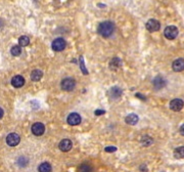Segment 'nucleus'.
Masks as SVG:
<instances>
[{
	"label": "nucleus",
	"mask_w": 184,
	"mask_h": 172,
	"mask_svg": "<svg viewBox=\"0 0 184 172\" xmlns=\"http://www.w3.org/2000/svg\"><path fill=\"white\" fill-rule=\"evenodd\" d=\"M97 32L100 36L104 37V38H108L115 32V25L110 21H106L98 25L97 27Z\"/></svg>",
	"instance_id": "nucleus-1"
},
{
	"label": "nucleus",
	"mask_w": 184,
	"mask_h": 172,
	"mask_svg": "<svg viewBox=\"0 0 184 172\" xmlns=\"http://www.w3.org/2000/svg\"><path fill=\"white\" fill-rule=\"evenodd\" d=\"M169 107L172 111H174V112H179V111H181L182 109H183L184 103L182 99H180V98H174V99H172V101H170Z\"/></svg>",
	"instance_id": "nucleus-7"
},
{
	"label": "nucleus",
	"mask_w": 184,
	"mask_h": 172,
	"mask_svg": "<svg viewBox=\"0 0 184 172\" xmlns=\"http://www.w3.org/2000/svg\"><path fill=\"white\" fill-rule=\"evenodd\" d=\"M104 151H106V153H114L117 151V147H106V149H104Z\"/></svg>",
	"instance_id": "nucleus-26"
},
{
	"label": "nucleus",
	"mask_w": 184,
	"mask_h": 172,
	"mask_svg": "<svg viewBox=\"0 0 184 172\" xmlns=\"http://www.w3.org/2000/svg\"><path fill=\"white\" fill-rule=\"evenodd\" d=\"M174 156L177 159H182V158H184V147H177V149H175Z\"/></svg>",
	"instance_id": "nucleus-19"
},
{
	"label": "nucleus",
	"mask_w": 184,
	"mask_h": 172,
	"mask_svg": "<svg viewBox=\"0 0 184 172\" xmlns=\"http://www.w3.org/2000/svg\"><path fill=\"white\" fill-rule=\"evenodd\" d=\"M42 76H43V73L40 70H34L31 73V79H32L33 81H39L40 79L42 78Z\"/></svg>",
	"instance_id": "nucleus-17"
},
{
	"label": "nucleus",
	"mask_w": 184,
	"mask_h": 172,
	"mask_svg": "<svg viewBox=\"0 0 184 172\" xmlns=\"http://www.w3.org/2000/svg\"><path fill=\"white\" fill-rule=\"evenodd\" d=\"M66 122H68V124H70L72 126H76L81 123V117L77 113H72L70 114L68 119H66Z\"/></svg>",
	"instance_id": "nucleus-9"
},
{
	"label": "nucleus",
	"mask_w": 184,
	"mask_h": 172,
	"mask_svg": "<svg viewBox=\"0 0 184 172\" xmlns=\"http://www.w3.org/2000/svg\"><path fill=\"white\" fill-rule=\"evenodd\" d=\"M76 86V81L73 78H66L61 81V88L66 91H72Z\"/></svg>",
	"instance_id": "nucleus-4"
},
{
	"label": "nucleus",
	"mask_w": 184,
	"mask_h": 172,
	"mask_svg": "<svg viewBox=\"0 0 184 172\" xmlns=\"http://www.w3.org/2000/svg\"><path fill=\"white\" fill-rule=\"evenodd\" d=\"M110 96H112V98L117 99V98H119V97L122 96V89L119 88L118 86H114L113 88L110 89Z\"/></svg>",
	"instance_id": "nucleus-15"
},
{
	"label": "nucleus",
	"mask_w": 184,
	"mask_h": 172,
	"mask_svg": "<svg viewBox=\"0 0 184 172\" xmlns=\"http://www.w3.org/2000/svg\"><path fill=\"white\" fill-rule=\"evenodd\" d=\"M66 40L64 38H56L55 40H53L51 44V47L54 51H62L66 48Z\"/></svg>",
	"instance_id": "nucleus-3"
},
{
	"label": "nucleus",
	"mask_w": 184,
	"mask_h": 172,
	"mask_svg": "<svg viewBox=\"0 0 184 172\" xmlns=\"http://www.w3.org/2000/svg\"><path fill=\"white\" fill-rule=\"evenodd\" d=\"M17 164H19L20 167H26L29 164V159L26 157H20L17 160Z\"/></svg>",
	"instance_id": "nucleus-23"
},
{
	"label": "nucleus",
	"mask_w": 184,
	"mask_h": 172,
	"mask_svg": "<svg viewBox=\"0 0 184 172\" xmlns=\"http://www.w3.org/2000/svg\"><path fill=\"white\" fill-rule=\"evenodd\" d=\"M172 68L175 72H182L184 70V59H178L173 61Z\"/></svg>",
	"instance_id": "nucleus-13"
},
{
	"label": "nucleus",
	"mask_w": 184,
	"mask_h": 172,
	"mask_svg": "<svg viewBox=\"0 0 184 172\" xmlns=\"http://www.w3.org/2000/svg\"><path fill=\"white\" fill-rule=\"evenodd\" d=\"M178 33H179L178 32V29H177V27H175V26H168L164 31L165 37L169 40L175 39V38L178 36Z\"/></svg>",
	"instance_id": "nucleus-2"
},
{
	"label": "nucleus",
	"mask_w": 184,
	"mask_h": 172,
	"mask_svg": "<svg viewBox=\"0 0 184 172\" xmlns=\"http://www.w3.org/2000/svg\"><path fill=\"white\" fill-rule=\"evenodd\" d=\"M140 170H141V171H143V172H146L147 171L146 166H145V165H141V166H140Z\"/></svg>",
	"instance_id": "nucleus-29"
},
{
	"label": "nucleus",
	"mask_w": 184,
	"mask_h": 172,
	"mask_svg": "<svg viewBox=\"0 0 184 172\" xmlns=\"http://www.w3.org/2000/svg\"><path fill=\"white\" fill-rule=\"evenodd\" d=\"M72 147H73V143H72L71 140L68 139V138L62 139L58 145L59 150H60L61 152H69V151L72 149Z\"/></svg>",
	"instance_id": "nucleus-11"
},
{
	"label": "nucleus",
	"mask_w": 184,
	"mask_h": 172,
	"mask_svg": "<svg viewBox=\"0 0 184 172\" xmlns=\"http://www.w3.org/2000/svg\"><path fill=\"white\" fill-rule=\"evenodd\" d=\"M91 170H92V168H91V166L89 164H82L81 166H80V168H79V171L80 172H91Z\"/></svg>",
	"instance_id": "nucleus-24"
},
{
	"label": "nucleus",
	"mask_w": 184,
	"mask_h": 172,
	"mask_svg": "<svg viewBox=\"0 0 184 172\" xmlns=\"http://www.w3.org/2000/svg\"><path fill=\"white\" fill-rule=\"evenodd\" d=\"M145 27H146L147 31H149V32H157L161 28V24H159V21L155 20V19H150V20L147 21Z\"/></svg>",
	"instance_id": "nucleus-5"
},
{
	"label": "nucleus",
	"mask_w": 184,
	"mask_h": 172,
	"mask_svg": "<svg viewBox=\"0 0 184 172\" xmlns=\"http://www.w3.org/2000/svg\"><path fill=\"white\" fill-rule=\"evenodd\" d=\"M3 115H4V112H3V110L1 108H0V119L2 118L3 117Z\"/></svg>",
	"instance_id": "nucleus-31"
},
{
	"label": "nucleus",
	"mask_w": 184,
	"mask_h": 172,
	"mask_svg": "<svg viewBox=\"0 0 184 172\" xmlns=\"http://www.w3.org/2000/svg\"><path fill=\"white\" fill-rule=\"evenodd\" d=\"M135 95H136V97L141 98L142 101H146V97H145V96H143V95H141V94H140V93H136V94H135Z\"/></svg>",
	"instance_id": "nucleus-28"
},
{
	"label": "nucleus",
	"mask_w": 184,
	"mask_h": 172,
	"mask_svg": "<svg viewBox=\"0 0 184 172\" xmlns=\"http://www.w3.org/2000/svg\"><path fill=\"white\" fill-rule=\"evenodd\" d=\"M152 83H153V87H155V89L159 90V89H162L163 87H165V85H166L167 82H166V80H165L164 77L157 76L155 79H153Z\"/></svg>",
	"instance_id": "nucleus-10"
},
{
	"label": "nucleus",
	"mask_w": 184,
	"mask_h": 172,
	"mask_svg": "<svg viewBox=\"0 0 184 172\" xmlns=\"http://www.w3.org/2000/svg\"><path fill=\"white\" fill-rule=\"evenodd\" d=\"M125 121L129 125H136L138 123V121H139V118H138V116L136 114H129L126 117Z\"/></svg>",
	"instance_id": "nucleus-14"
},
{
	"label": "nucleus",
	"mask_w": 184,
	"mask_h": 172,
	"mask_svg": "<svg viewBox=\"0 0 184 172\" xmlns=\"http://www.w3.org/2000/svg\"><path fill=\"white\" fill-rule=\"evenodd\" d=\"M180 134L184 136V124L181 126V127H180Z\"/></svg>",
	"instance_id": "nucleus-30"
},
{
	"label": "nucleus",
	"mask_w": 184,
	"mask_h": 172,
	"mask_svg": "<svg viewBox=\"0 0 184 172\" xmlns=\"http://www.w3.org/2000/svg\"><path fill=\"white\" fill-rule=\"evenodd\" d=\"M11 84L15 88H20V87L24 86L25 78L23 76H21V75H17V76H15L11 79Z\"/></svg>",
	"instance_id": "nucleus-12"
},
{
	"label": "nucleus",
	"mask_w": 184,
	"mask_h": 172,
	"mask_svg": "<svg viewBox=\"0 0 184 172\" xmlns=\"http://www.w3.org/2000/svg\"><path fill=\"white\" fill-rule=\"evenodd\" d=\"M121 64L122 63H121V59L119 57H114L110 61V68L112 70H117L118 68H120Z\"/></svg>",
	"instance_id": "nucleus-16"
},
{
	"label": "nucleus",
	"mask_w": 184,
	"mask_h": 172,
	"mask_svg": "<svg viewBox=\"0 0 184 172\" xmlns=\"http://www.w3.org/2000/svg\"><path fill=\"white\" fill-rule=\"evenodd\" d=\"M94 114H95L96 116H100V115H103V114H106V111H103V110H96L95 112H94Z\"/></svg>",
	"instance_id": "nucleus-27"
},
{
	"label": "nucleus",
	"mask_w": 184,
	"mask_h": 172,
	"mask_svg": "<svg viewBox=\"0 0 184 172\" xmlns=\"http://www.w3.org/2000/svg\"><path fill=\"white\" fill-rule=\"evenodd\" d=\"M44 131H45V126L43 123L36 122L32 125V132H33V134L36 135V136L42 135L44 133Z\"/></svg>",
	"instance_id": "nucleus-8"
},
{
	"label": "nucleus",
	"mask_w": 184,
	"mask_h": 172,
	"mask_svg": "<svg viewBox=\"0 0 184 172\" xmlns=\"http://www.w3.org/2000/svg\"><path fill=\"white\" fill-rule=\"evenodd\" d=\"M152 143H153V139H152L151 137H149V136H143L142 138H141V143H142V145H144V147H148V145H152Z\"/></svg>",
	"instance_id": "nucleus-21"
},
{
	"label": "nucleus",
	"mask_w": 184,
	"mask_h": 172,
	"mask_svg": "<svg viewBox=\"0 0 184 172\" xmlns=\"http://www.w3.org/2000/svg\"><path fill=\"white\" fill-rule=\"evenodd\" d=\"M21 141V137L20 135L17 134V133H9L6 137V143H7L9 147H15L20 143Z\"/></svg>",
	"instance_id": "nucleus-6"
},
{
	"label": "nucleus",
	"mask_w": 184,
	"mask_h": 172,
	"mask_svg": "<svg viewBox=\"0 0 184 172\" xmlns=\"http://www.w3.org/2000/svg\"><path fill=\"white\" fill-rule=\"evenodd\" d=\"M80 68H81L82 72H83V74H88V71L86 70L85 68V65H84V59H83V57H80Z\"/></svg>",
	"instance_id": "nucleus-25"
},
{
	"label": "nucleus",
	"mask_w": 184,
	"mask_h": 172,
	"mask_svg": "<svg viewBox=\"0 0 184 172\" xmlns=\"http://www.w3.org/2000/svg\"><path fill=\"white\" fill-rule=\"evenodd\" d=\"M30 43V39L28 36H22L20 37V39H19V44H20V46H28Z\"/></svg>",
	"instance_id": "nucleus-20"
},
{
	"label": "nucleus",
	"mask_w": 184,
	"mask_h": 172,
	"mask_svg": "<svg viewBox=\"0 0 184 172\" xmlns=\"http://www.w3.org/2000/svg\"><path fill=\"white\" fill-rule=\"evenodd\" d=\"M10 52H11V54L13 55V57H19V55L21 54V52H22L21 46H19V45H15V46H12L11 49H10Z\"/></svg>",
	"instance_id": "nucleus-22"
},
{
	"label": "nucleus",
	"mask_w": 184,
	"mask_h": 172,
	"mask_svg": "<svg viewBox=\"0 0 184 172\" xmlns=\"http://www.w3.org/2000/svg\"><path fill=\"white\" fill-rule=\"evenodd\" d=\"M38 171L39 172H50L51 171V166L49 163H42V164L39 165V167H38Z\"/></svg>",
	"instance_id": "nucleus-18"
}]
</instances>
